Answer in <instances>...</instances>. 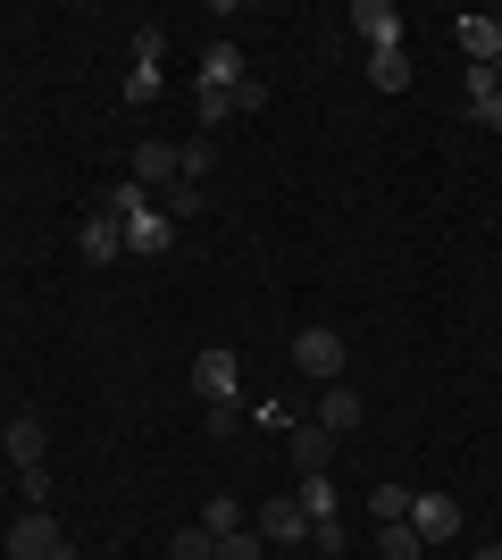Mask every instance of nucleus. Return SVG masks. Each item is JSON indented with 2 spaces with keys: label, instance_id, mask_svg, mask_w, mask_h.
Returning a JSON list of instances; mask_svg holds the SVG:
<instances>
[{
  "label": "nucleus",
  "instance_id": "nucleus-13",
  "mask_svg": "<svg viewBox=\"0 0 502 560\" xmlns=\"http://www.w3.org/2000/svg\"><path fill=\"white\" fill-rule=\"evenodd\" d=\"M460 50H469V68H494L502 59V18H453Z\"/></svg>",
  "mask_w": 502,
  "mask_h": 560
},
{
  "label": "nucleus",
  "instance_id": "nucleus-21",
  "mask_svg": "<svg viewBox=\"0 0 502 560\" xmlns=\"http://www.w3.org/2000/svg\"><path fill=\"white\" fill-rule=\"evenodd\" d=\"M377 544H385V560H419L428 544H419V527L410 518H394V527H377Z\"/></svg>",
  "mask_w": 502,
  "mask_h": 560
},
{
  "label": "nucleus",
  "instance_id": "nucleus-8",
  "mask_svg": "<svg viewBox=\"0 0 502 560\" xmlns=\"http://www.w3.org/2000/svg\"><path fill=\"white\" fill-rule=\"evenodd\" d=\"M243 75H252V68H243V50L218 34V43L201 50V93H243Z\"/></svg>",
  "mask_w": 502,
  "mask_h": 560
},
{
  "label": "nucleus",
  "instance_id": "nucleus-14",
  "mask_svg": "<svg viewBox=\"0 0 502 560\" xmlns=\"http://www.w3.org/2000/svg\"><path fill=\"white\" fill-rule=\"evenodd\" d=\"M460 93H469V126H486V135H502V84L486 68H469V84H460Z\"/></svg>",
  "mask_w": 502,
  "mask_h": 560
},
{
  "label": "nucleus",
  "instance_id": "nucleus-28",
  "mask_svg": "<svg viewBox=\"0 0 502 560\" xmlns=\"http://www.w3.org/2000/svg\"><path fill=\"white\" fill-rule=\"evenodd\" d=\"M243 427V401H210V435H235Z\"/></svg>",
  "mask_w": 502,
  "mask_h": 560
},
{
  "label": "nucleus",
  "instance_id": "nucleus-17",
  "mask_svg": "<svg viewBox=\"0 0 502 560\" xmlns=\"http://www.w3.org/2000/svg\"><path fill=\"white\" fill-rule=\"evenodd\" d=\"M369 84L377 93H410V50H369Z\"/></svg>",
  "mask_w": 502,
  "mask_h": 560
},
{
  "label": "nucleus",
  "instance_id": "nucleus-1",
  "mask_svg": "<svg viewBox=\"0 0 502 560\" xmlns=\"http://www.w3.org/2000/svg\"><path fill=\"white\" fill-rule=\"evenodd\" d=\"M293 369L318 376V385H343V369H352V360H343V335L335 327H302L293 335Z\"/></svg>",
  "mask_w": 502,
  "mask_h": 560
},
{
  "label": "nucleus",
  "instance_id": "nucleus-9",
  "mask_svg": "<svg viewBox=\"0 0 502 560\" xmlns=\"http://www.w3.org/2000/svg\"><path fill=\"white\" fill-rule=\"evenodd\" d=\"M75 252H84V268H109V259L126 252V226H118L109 210H101V218H84V226H75Z\"/></svg>",
  "mask_w": 502,
  "mask_h": 560
},
{
  "label": "nucleus",
  "instance_id": "nucleus-12",
  "mask_svg": "<svg viewBox=\"0 0 502 560\" xmlns=\"http://www.w3.org/2000/svg\"><path fill=\"white\" fill-rule=\"evenodd\" d=\"M285 444H293V468H302V477H327V460H335V435H327L318 419H302V427L285 435Z\"/></svg>",
  "mask_w": 502,
  "mask_h": 560
},
{
  "label": "nucleus",
  "instance_id": "nucleus-3",
  "mask_svg": "<svg viewBox=\"0 0 502 560\" xmlns=\"http://www.w3.org/2000/svg\"><path fill=\"white\" fill-rule=\"evenodd\" d=\"M352 34L369 50H402V9L394 0H352Z\"/></svg>",
  "mask_w": 502,
  "mask_h": 560
},
{
  "label": "nucleus",
  "instance_id": "nucleus-5",
  "mask_svg": "<svg viewBox=\"0 0 502 560\" xmlns=\"http://www.w3.org/2000/svg\"><path fill=\"white\" fill-rule=\"evenodd\" d=\"M9 560H59V518L50 511H25L9 527Z\"/></svg>",
  "mask_w": 502,
  "mask_h": 560
},
{
  "label": "nucleus",
  "instance_id": "nucleus-18",
  "mask_svg": "<svg viewBox=\"0 0 502 560\" xmlns=\"http://www.w3.org/2000/svg\"><path fill=\"white\" fill-rule=\"evenodd\" d=\"M293 502L311 511V527H327V518H335V486H327V477H302V486H293Z\"/></svg>",
  "mask_w": 502,
  "mask_h": 560
},
{
  "label": "nucleus",
  "instance_id": "nucleus-6",
  "mask_svg": "<svg viewBox=\"0 0 502 560\" xmlns=\"http://www.w3.org/2000/svg\"><path fill=\"white\" fill-rule=\"evenodd\" d=\"M410 527H419V544L460 536V502H453V493H410Z\"/></svg>",
  "mask_w": 502,
  "mask_h": 560
},
{
  "label": "nucleus",
  "instance_id": "nucleus-10",
  "mask_svg": "<svg viewBox=\"0 0 502 560\" xmlns=\"http://www.w3.org/2000/svg\"><path fill=\"white\" fill-rule=\"evenodd\" d=\"M311 536V511L293 502V493H277V502H260V544H302Z\"/></svg>",
  "mask_w": 502,
  "mask_h": 560
},
{
  "label": "nucleus",
  "instance_id": "nucleus-31",
  "mask_svg": "<svg viewBox=\"0 0 502 560\" xmlns=\"http://www.w3.org/2000/svg\"><path fill=\"white\" fill-rule=\"evenodd\" d=\"M335 560H343V552H335Z\"/></svg>",
  "mask_w": 502,
  "mask_h": 560
},
{
  "label": "nucleus",
  "instance_id": "nucleus-27",
  "mask_svg": "<svg viewBox=\"0 0 502 560\" xmlns=\"http://www.w3.org/2000/svg\"><path fill=\"white\" fill-rule=\"evenodd\" d=\"M17 486H25V502H34V511H50V468H17Z\"/></svg>",
  "mask_w": 502,
  "mask_h": 560
},
{
  "label": "nucleus",
  "instance_id": "nucleus-26",
  "mask_svg": "<svg viewBox=\"0 0 502 560\" xmlns=\"http://www.w3.org/2000/svg\"><path fill=\"white\" fill-rule=\"evenodd\" d=\"M218 560H260V536H252V527H235V536H218Z\"/></svg>",
  "mask_w": 502,
  "mask_h": 560
},
{
  "label": "nucleus",
  "instance_id": "nucleus-19",
  "mask_svg": "<svg viewBox=\"0 0 502 560\" xmlns=\"http://www.w3.org/2000/svg\"><path fill=\"white\" fill-rule=\"evenodd\" d=\"M201 527H210V536H235V527H243V502H235V493H210V502H201Z\"/></svg>",
  "mask_w": 502,
  "mask_h": 560
},
{
  "label": "nucleus",
  "instance_id": "nucleus-22",
  "mask_svg": "<svg viewBox=\"0 0 502 560\" xmlns=\"http://www.w3.org/2000/svg\"><path fill=\"white\" fill-rule=\"evenodd\" d=\"M369 518H377V527L410 518V486H377V493H369Z\"/></svg>",
  "mask_w": 502,
  "mask_h": 560
},
{
  "label": "nucleus",
  "instance_id": "nucleus-24",
  "mask_svg": "<svg viewBox=\"0 0 502 560\" xmlns=\"http://www.w3.org/2000/svg\"><path fill=\"white\" fill-rule=\"evenodd\" d=\"M176 560H218V536L192 518V527H176Z\"/></svg>",
  "mask_w": 502,
  "mask_h": 560
},
{
  "label": "nucleus",
  "instance_id": "nucleus-23",
  "mask_svg": "<svg viewBox=\"0 0 502 560\" xmlns=\"http://www.w3.org/2000/svg\"><path fill=\"white\" fill-rule=\"evenodd\" d=\"M135 210H151V192L135 185V176H118V185H109V218H118V226H126V218H135Z\"/></svg>",
  "mask_w": 502,
  "mask_h": 560
},
{
  "label": "nucleus",
  "instance_id": "nucleus-7",
  "mask_svg": "<svg viewBox=\"0 0 502 560\" xmlns=\"http://www.w3.org/2000/svg\"><path fill=\"white\" fill-rule=\"evenodd\" d=\"M192 394L201 401H235V351L226 343H210L201 360H192Z\"/></svg>",
  "mask_w": 502,
  "mask_h": 560
},
{
  "label": "nucleus",
  "instance_id": "nucleus-15",
  "mask_svg": "<svg viewBox=\"0 0 502 560\" xmlns=\"http://www.w3.org/2000/svg\"><path fill=\"white\" fill-rule=\"evenodd\" d=\"M318 427H327L335 444L360 427V394H352V385H327V394H318Z\"/></svg>",
  "mask_w": 502,
  "mask_h": 560
},
{
  "label": "nucleus",
  "instance_id": "nucleus-2",
  "mask_svg": "<svg viewBox=\"0 0 502 560\" xmlns=\"http://www.w3.org/2000/svg\"><path fill=\"white\" fill-rule=\"evenodd\" d=\"M160 59H167V34H160V25H143V34H135V75H126V101H135V109L160 101Z\"/></svg>",
  "mask_w": 502,
  "mask_h": 560
},
{
  "label": "nucleus",
  "instance_id": "nucleus-20",
  "mask_svg": "<svg viewBox=\"0 0 502 560\" xmlns=\"http://www.w3.org/2000/svg\"><path fill=\"white\" fill-rule=\"evenodd\" d=\"M160 210H167V226H185V218H201V185H185V176H176V185L160 192Z\"/></svg>",
  "mask_w": 502,
  "mask_h": 560
},
{
  "label": "nucleus",
  "instance_id": "nucleus-29",
  "mask_svg": "<svg viewBox=\"0 0 502 560\" xmlns=\"http://www.w3.org/2000/svg\"><path fill=\"white\" fill-rule=\"evenodd\" d=\"M478 560H502V544H486V552H478Z\"/></svg>",
  "mask_w": 502,
  "mask_h": 560
},
{
  "label": "nucleus",
  "instance_id": "nucleus-11",
  "mask_svg": "<svg viewBox=\"0 0 502 560\" xmlns=\"http://www.w3.org/2000/svg\"><path fill=\"white\" fill-rule=\"evenodd\" d=\"M167 243H176V226H167V210H160V201L126 218V252H135V259H160Z\"/></svg>",
  "mask_w": 502,
  "mask_h": 560
},
{
  "label": "nucleus",
  "instance_id": "nucleus-16",
  "mask_svg": "<svg viewBox=\"0 0 502 560\" xmlns=\"http://www.w3.org/2000/svg\"><path fill=\"white\" fill-rule=\"evenodd\" d=\"M9 460H17V468H43V419H34V410L9 419Z\"/></svg>",
  "mask_w": 502,
  "mask_h": 560
},
{
  "label": "nucleus",
  "instance_id": "nucleus-25",
  "mask_svg": "<svg viewBox=\"0 0 502 560\" xmlns=\"http://www.w3.org/2000/svg\"><path fill=\"white\" fill-rule=\"evenodd\" d=\"M210 167H218V151H210V135H201V142H185V185H201V176H210Z\"/></svg>",
  "mask_w": 502,
  "mask_h": 560
},
{
  "label": "nucleus",
  "instance_id": "nucleus-4",
  "mask_svg": "<svg viewBox=\"0 0 502 560\" xmlns=\"http://www.w3.org/2000/svg\"><path fill=\"white\" fill-rule=\"evenodd\" d=\"M126 176H135L143 192H167L176 176H185V151H176V142H135V167H126Z\"/></svg>",
  "mask_w": 502,
  "mask_h": 560
},
{
  "label": "nucleus",
  "instance_id": "nucleus-30",
  "mask_svg": "<svg viewBox=\"0 0 502 560\" xmlns=\"http://www.w3.org/2000/svg\"><path fill=\"white\" fill-rule=\"evenodd\" d=\"M59 560H75V552H68V544H59Z\"/></svg>",
  "mask_w": 502,
  "mask_h": 560
}]
</instances>
